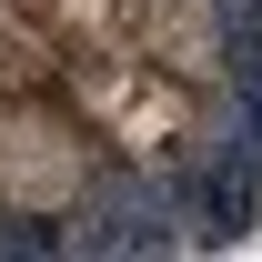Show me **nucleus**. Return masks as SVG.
<instances>
[{
	"mask_svg": "<svg viewBox=\"0 0 262 262\" xmlns=\"http://www.w3.org/2000/svg\"><path fill=\"white\" fill-rule=\"evenodd\" d=\"M242 242H262V0H0V262Z\"/></svg>",
	"mask_w": 262,
	"mask_h": 262,
	"instance_id": "nucleus-1",
	"label": "nucleus"
}]
</instances>
